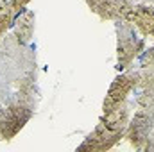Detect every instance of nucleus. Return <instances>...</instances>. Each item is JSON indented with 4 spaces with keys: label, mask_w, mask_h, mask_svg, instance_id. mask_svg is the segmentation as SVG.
<instances>
[{
    "label": "nucleus",
    "mask_w": 154,
    "mask_h": 152,
    "mask_svg": "<svg viewBox=\"0 0 154 152\" xmlns=\"http://www.w3.org/2000/svg\"><path fill=\"white\" fill-rule=\"evenodd\" d=\"M143 150L154 152V127H152V131H151V134H149V140H147V143H145Z\"/></svg>",
    "instance_id": "4468645a"
},
{
    "label": "nucleus",
    "mask_w": 154,
    "mask_h": 152,
    "mask_svg": "<svg viewBox=\"0 0 154 152\" xmlns=\"http://www.w3.org/2000/svg\"><path fill=\"white\" fill-rule=\"evenodd\" d=\"M134 90H138V88H136V79L133 75V72L131 70L122 72L118 77H115V81L111 82V86L106 93V99L102 102V113H108L118 104L129 100V95Z\"/></svg>",
    "instance_id": "423d86ee"
},
{
    "label": "nucleus",
    "mask_w": 154,
    "mask_h": 152,
    "mask_svg": "<svg viewBox=\"0 0 154 152\" xmlns=\"http://www.w3.org/2000/svg\"><path fill=\"white\" fill-rule=\"evenodd\" d=\"M36 29V14L31 9H23L18 13L14 23H13V34L22 43H31Z\"/></svg>",
    "instance_id": "9d476101"
},
{
    "label": "nucleus",
    "mask_w": 154,
    "mask_h": 152,
    "mask_svg": "<svg viewBox=\"0 0 154 152\" xmlns=\"http://www.w3.org/2000/svg\"><path fill=\"white\" fill-rule=\"evenodd\" d=\"M138 66H131L129 70L136 79V88H154V47H149L138 56Z\"/></svg>",
    "instance_id": "6e6552de"
},
{
    "label": "nucleus",
    "mask_w": 154,
    "mask_h": 152,
    "mask_svg": "<svg viewBox=\"0 0 154 152\" xmlns=\"http://www.w3.org/2000/svg\"><path fill=\"white\" fill-rule=\"evenodd\" d=\"M116 31V68L120 72H125L133 66V63L138 59V56L145 50V41L138 36L136 27L125 20L120 18L115 22Z\"/></svg>",
    "instance_id": "39448f33"
},
{
    "label": "nucleus",
    "mask_w": 154,
    "mask_h": 152,
    "mask_svg": "<svg viewBox=\"0 0 154 152\" xmlns=\"http://www.w3.org/2000/svg\"><path fill=\"white\" fill-rule=\"evenodd\" d=\"M16 16H18V11L7 0H0V39L4 38L7 34V31L13 27Z\"/></svg>",
    "instance_id": "9b49d317"
},
{
    "label": "nucleus",
    "mask_w": 154,
    "mask_h": 152,
    "mask_svg": "<svg viewBox=\"0 0 154 152\" xmlns=\"http://www.w3.org/2000/svg\"><path fill=\"white\" fill-rule=\"evenodd\" d=\"M134 106L138 108L129 120V125L125 129L124 138L129 141V145L136 150H143L149 134L154 127V88L140 90Z\"/></svg>",
    "instance_id": "20e7f679"
},
{
    "label": "nucleus",
    "mask_w": 154,
    "mask_h": 152,
    "mask_svg": "<svg viewBox=\"0 0 154 152\" xmlns=\"http://www.w3.org/2000/svg\"><path fill=\"white\" fill-rule=\"evenodd\" d=\"M131 120V104L129 100L118 104L108 113H102L95 129L84 138L77 150H97L104 152L120 143L125 134V129Z\"/></svg>",
    "instance_id": "f03ea898"
},
{
    "label": "nucleus",
    "mask_w": 154,
    "mask_h": 152,
    "mask_svg": "<svg viewBox=\"0 0 154 152\" xmlns=\"http://www.w3.org/2000/svg\"><path fill=\"white\" fill-rule=\"evenodd\" d=\"M38 88L16 90L0 102V140L11 141L34 116L38 108Z\"/></svg>",
    "instance_id": "7ed1b4c3"
},
{
    "label": "nucleus",
    "mask_w": 154,
    "mask_h": 152,
    "mask_svg": "<svg viewBox=\"0 0 154 152\" xmlns=\"http://www.w3.org/2000/svg\"><path fill=\"white\" fill-rule=\"evenodd\" d=\"M86 4L100 20L116 22L127 16L134 5V0H86Z\"/></svg>",
    "instance_id": "0eeeda50"
},
{
    "label": "nucleus",
    "mask_w": 154,
    "mask_h": 152,
    "mask_svg": "<svg viewBox=\"0 0 154 152\" xmlns=\"http://www.w3.org/2000/svg\"><path fill=\"white\" fill-rule=\"evenodd\" d=\"M0 77L16 90H34L38 81L36 52L13 32L0 39Z\"/></svg>",
    "instance_id": "f257e3e1"
},
{
    "label": "nucleus",
    "mask_w": 154,
    "mask_h": 152,
    "mask_svg": "<svg viewBox=\"0 0 154 152\" xmlns=\"http://www.w3.org/2000/svg\"><path fill=\"white\" fill-rule=\"evenodd\" d=\"M125 20H129L136 31H140V34L143 38H149L154 29V7L149 4H134L133 9L127 13Z\"/></svg>",
    "instance_id": "1a4fd4ad"
},
{
    "label": "nucleus",
    "mask_w": 154,
    "mask_h": 152,
    "mask_svg": "<svg viewBox=\"0 0 154 152\" xmlns=\"http://www.w3.org/2000/svg\"><path fill=\"white\" fill-rule=\"evenodd\" d=\"M11 91H13V90H11V84L5 82V81L0 77V102H4V100L11 95Z\"/></svg>",
    "instance_id": "f8f14e48"
},
{
    "label": "nucleus",
    "mask_w": 154,
    "mask_h": 152,
    "mask_svg": "<svg viewBox=\"0 0 154 152\" xmlns=\"http://www.w3.org/2000/svg\"><path fill=\"white\" fill-rule=\"evenodd\" d=\"M143 4H154V0H142Z\"/></svg>",
    "instance_id": "2eb2a0df"
},
{
    "label": "nucleus",
    "mask_w": 154,
    "mask_h": 152,
    "mask_svg": "<svg viewBox=\"0 0 154 152\" xmlns=\"http://www.w3.org/2000/svg\"><path fill=\"white\" fill-rule=\"evenodd\" d=\"M7 2H9V4L18 11V13H20V11H23V9L27 7V4H29L31 0H7Z\"/></svg>",
    "instance_id": "ddd939ff"
},
{
    "label": "nucleus",
    "mask_w": 154,
    "mask_h": 152,
    "mask_svg": "<svg viewBox=\"0 0 154 152\" xmlns=\"http://www.w3.org/2000/svg\"><path fill=\"white\" fill-rule=\"evenodd\" d=\"M149 38H154V29H152V32H151V36H149Z\"/></svg>",
    "instance_id": "dca6fc26"
}]
</instances>
